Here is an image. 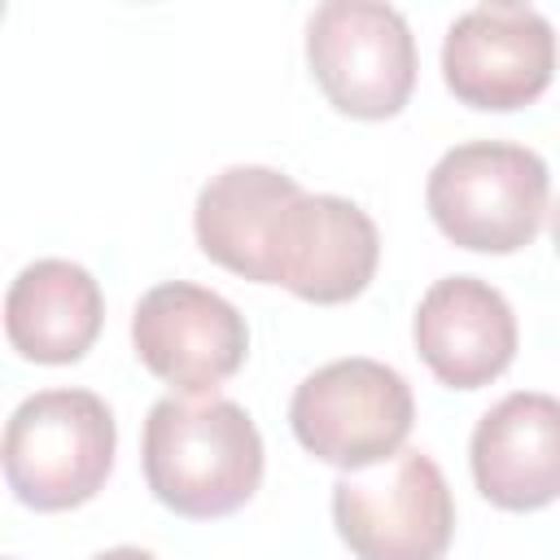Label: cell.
Masks as SVG:
<instances>
[{"label": "cell", "instance_id": "cell-4", "mask_svg": "<svg viewBox=\"0 0 560 560\" xmlns=\"http://www.w3.org/2000/svg\"><path fill=\"white\" fill-rule=\"evenodd\" d=\"M289 424L315 459L359 472L402 451L416 424V398L389 363L363 354L332 359L293 389Z\"/></svg>", "mask_w": 560, "mask_h": 560}, {"label": "cell", "instance_id": "cell-10", "mask_svg": "<svg viewBox=\"0 0 560 560\" xmlns=\"http://www.w3.org/2000/svg\"><path fill=\"white\" fill-rule=\"evenodd\" d=\"M424 368L451 389H481L516 359V315L508 298L477 276H442L411 319Z\"/></svg>", "mask_w": 560, "mask_h": 560}, {"label": "cell", "instance_id": "cell-13", "mask_svg": "<svg viewBox=\"0 0 560 560\" xmlns=\"http://www.w3.org/2000/svg\"><path fill=\"white\" fill-rule=\"evenodd\" d=\"M298 192L302 188L271 166L219 171L197 192V210H192L201 254L254 284H267V236L284 201H293Z\"/></svg>", "mask_w": 560, "mask_h": 560}, {"label": "cell", "instance_id": "cell-9", "mask_svg": "<svg viewBox=\"0 0 560 560\" xmlns=\"http://www.w3.org/2000/svg\"><path fill=\"white\" fill-rule=\"evenodd\" d=\"M381 262V236L368 210L332 192H298L267 236V284L293 298L337 306L359 298Z\"/></svg>", "mask_w": 560, "mask_h": 560}, {"label": "cell", "instance_id": "cell-8", "mask_svg": "<svg viewBox=\"0 0 560 560\" xmlns=\"http://www.w3.org/2000/svg\"><path fill=\"white\" fill-rule=\"evenodd\" d=\"M131 346L158 381L188 398H201L241 372L249 354V328L245 315L214 289L166 280L136 302Z\"/></svg>", "mask_w": 560, "mask_h": 560}, {"label": "cell", "instance_id": "cell-1", "mask_svg": "<svg viewBox=\"0 0 560 560\" xmlns=\"http://www.w3.org/2000/svg\"><path fill=\"white\" fill-rule=\"evenodd\" d=\"M140 459L162 508L188 521H214L254 499L262 481V433L232 398L171 394L149 407Z\"/></svg>", "mask_w": 560, "mask_h": 560}, {"label": "cell", "instance_id": "cell-12", "mask_svg": "<svg viewBox=\"0 0 560 560\" xmlns=\"http://www.w3.org/2000/svg\"><path fill=\"white\" fill-rule=\"evenodd\" d=\"M105 319L101 284L70 258H35L4 298L9 346L31 363H79Z\"/></svg>", "mask_w": 560, "mask_h": 560}, {"label": "cell", "instance_id": "cell-15", "mask_svg": "<svg viewBox=\"0 0 560 560\" xmlns=\"http://www.w3.org/2000/svg\"><path fill=\"white\" fill-rule=\"evenodd\" d=\"M551 241H556V249H560V206L551 210Z\"/></svg>", "mask_w": 560, "mask_h": 560}, {"label": "cell", "instance_id": "cell-5", "mask_svg": "<svg viewBox=\"0 0 560 560\" xmlns=\"http://www.w3.org/2000/svg\"><path fill=\"white\" fill-rule=\"evenodd\" d=\"M306 61L332 109L381 122L394 118L416 88V39L394 4L328 0L311 13Z\"/></svg>", "mask_w": 560, "mask_h": 560}, {"label": "cell", "instance_id": "cell-16", "mask_svg": "<svg viewBox=\"0 0 560 560\" xmlns=\"http://www.w3.org/2000/svg\"><path fill=\"white\" fill-rule=\"evenodd\" d=\"M9 560H13V556H9Z\"/></svg>", "mask_w": 560, "mask_h": 560}, {"label": "cell", "instance_id": "cell-11", "mask_svg": "<svg viewBox=\"0 0 560 560\" xmlns=\"http://www.w3.org/2000/svg\"><path fill=\"white\" fill-rule=\"evenodd\" d=\"M477 490L503 512H538L560 499V398L516 389L472 429Z\"/></svg>", "mask_w": 560, "mask_h": 560}, {"label": "cell", "instance_id": "cell-2", "mask_svg": "<svg viewBox=\"0 0 560 560\" xmlns=\"http://www.w3.org/2000/svg\"><path fill=\"white\" fill-rule=\"evenodd\" d=\"M114 411L92 389H39L4 424V481L35 512H70L101 494L114 468Z\"/></svg>", "mask_w": 560, "mask_h": 560}, {"label": "cell", "instance_id": "cell-7", "mask_svg": "<svg viewBox=\"0 0 560 560\" xmlns=\"http://www.w3.org/2000/svg\"><path fill=\"white\" fill-rule=\"evenodd\" d=\"M556 74V31L534 4H472L442 39V79L459 105L525 109Z\"/></svg>", "mask_w": 560, "mask_h": 560}, {"label": "cell", "instance_id": "cell-14", "mask_svg": "<svg viewBox=\"0 0 560 560\" xmlns=\"http://www.w3.org/2000/svg\"><path fill=\"white\" fill-rule=\"evenodd\" d=\"M92 560H158V556L144 551V547H109V551H101V556H92Z\"/></svg>", "mask_w": 560, "mask_h": 560}, {"label": "cell", "instance_id": "cell-3", "mask_svg": "<svg viewBox=\"0 0 560 560\" xmlns=\"http://www.w3.org/2000/svg\"><path fill=\"white\" fill-rule=\"evenodd\" d=\"M547 162L512 140H468L429 171V214L446 241L472 254L525 249L547 214Z\"/></svg>", "mask_w": 560, "mask_h": 560}, {"label": "cell", "instance_id": "cell-6", "mask_svg": "<svg viewBox=\"0 0 560 560\" xmlns=\"http://www.w3.org/2000/svg\"><path fill=\"white\" fill-rule=\"evenodd\" d=\"M332 521L359 560H442L455 534V499L424 451L337 477Z\"/></svg>", "mask_w": 560, "mask_h": 560}]
</instances>
